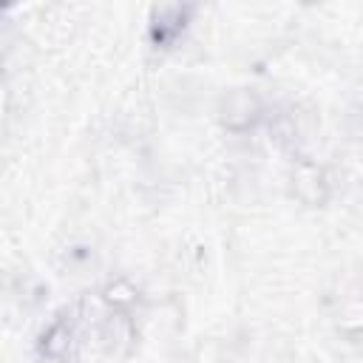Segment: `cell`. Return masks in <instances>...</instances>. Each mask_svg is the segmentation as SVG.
I'll use <instances>...</instances> for the list:
<instances>
[{
    "label": "cell",
    "instance_id": "6da1fadb",
    "mask_svg": "<svg viewBox=\"0 0 363 363\" xmlns=\"http://www.w3.org/2000/svg\"><path fill=\"white\" fill-rule=\"evenodd\" d=\"M292 187L298 193V199H303L306 204H320L326 199V184H323V176L315 164L309 162H301L295 170H292Z\"/></svg>",
    "mask_w": 363,
    "mask_h": 363
},
{
    "label": "cell",
    "instance_id": "7a4b0ae2",
    "mask_svg": "<svg viewBox=\"0 0 363 363\" xmlns=\"http://www.w3.org/2000/svg\"><path fill=\"white\" fill-rule=\"evenodd\" d=\"M68 343H71V332H68V326L57 323V326H51L48 335L43 337V352H45L48 357H62V354L68 352Z\"/></svg>",
    "mask_w": 363,
    "mask_h": 363
},
{
    "label": "cell",
    "instance_id": "3957f363",
    "mask_svg": "<svg viewBox=\"0 0 363 363\" xmlns=\"http://www.w3.org/2000/svg\"><path fill=\"white\" fill-rule=\"evenodd\" d=\"M105 301L113 303V306H128L136 301V289L128 284V281H113L105 286Z\"/></svg>",
    "mask_w": 363,
    "mask_h": 363
}]
</instances>
